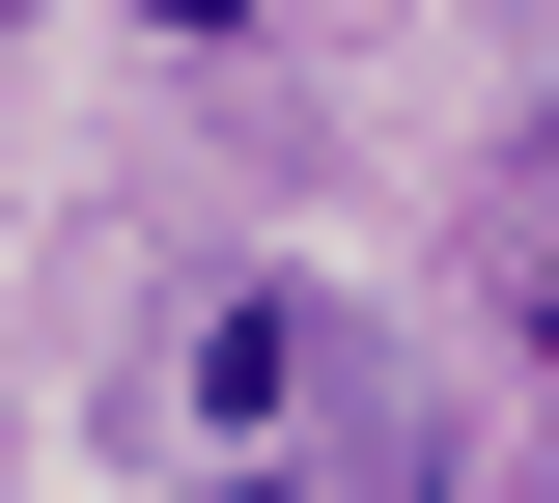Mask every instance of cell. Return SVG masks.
I'll use <instances>...</instances> for the list:
<instances>
[{
    "mask_svg": "<svg viewBox=\"0 0 559 503\" xmlns=\"http://www.w3.org/2000/svg\"><path fill=\"white\" fill-rule=\"evenodd\" d=\"M336 363H364L336 280H197V308H168V363H140V420H168V447H280Z\"/></svg>",
    "mask_w": 559,
    "mask_h": 503,
    "instance_id": "1",
    "label": "cell"
},
{
    "mask_svg": "<svg viewBox=\"0 0 559 503\" xmlns=\"http://www.w3.org/2000/svg\"><path fill=\"white\" fill-rule=\"evenodd\" d=\"M503 336L559 363V168H503Z\"/></svg>",
    "mask_w": 559,
    "mask_h": 503,
    "instance_id": "2",
    "label": "cell"
},
{
    "mask_svg": "<svg viewBox=\"0 0 559 503\" xmlns=\"http://www.w3.org/2000/svg\"><path fill=\"white\" fill-rule=\"evenodd\" d=\"M112 28H168V57H252V0H112Z\"/></svg>",
    "mask_w": 559,
    "mask_h": 503,
    "instance_id": "3",
    "label": "cell"
},
{
    "mask_svg": "<svg viewBox=\"0 0 559 503\" xmlns=\"http://www.w3.org/2000/svg\"><path fill=\"white\" fill-rule=\"evenodd\" d=\"M197 503H308V476H280V447H197Z\"/></svg>",
    "mask_w": 559,
    "mask_h": 503,
    "instance_id": "4",
    "label": "cell"
}]
</instances>
